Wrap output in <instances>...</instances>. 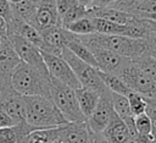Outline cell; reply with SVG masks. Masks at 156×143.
<instances>
[{"instance_id": "obj_1", "label": "cell", "mask_w": 156, "mask_h": 143, "mask_svg": "<svg viewBox=\"0 0 156 143\" xmlns=\"http://www.w3.org/2000/svg\"><path fill=\"white\" fill-rule=\"evenodd\" d=\"M12 89L23 97H44L50 99V76L38 68L20 62L11 77Z\"/></svg>"}, {"instance_id": "obj_2", "label": "cell", "mask_w": 156, "mask_h": 143, "mask_svg": "<svg viewBox=\"0 0 156 143\" xmlns=\"http://www.w3.org/2000/svg\"><path fill=\"white\" fill-rule=\"evenodd\" d=\"M78 37L87 46H99L108 49L129 60H134L144 54H147L146 39H133L124 35H108L100 33Z\"/></svg>"}, {"instance_id": "obj_3", "label": "cell", "mask_w": 156, "mask_h": 143, "mask_svg": "<svg viewBox=\"0 0 156 143\" xmlns=\"http://www.w3.org/2000/svg\"><path fill=\"white\" fill-rule=\"evenodd\" d=\"M24 101L26 122L33 130L55 128L68 122L51 99L44 97H24Z\"/></svg>"}, {"instance_id": "obj_4", "label": "cell", "mask_w": 156, "mask_h": 143, "mask_svg": "<svg viewBox=\"0 0 156 143\" xmlns=\"http://www.w3.org/2000/svg\"><path fill=\"white\" fill-rule=\"evenodd\" d=\"M50 99L68 122L87 121L83 116L74 89L50 77Z\"/></svg>"}, {"instance_id": "obj_5", "label": "cell", "mask_w": 156, "mask_h": 143, "mask_svg": "<svg viewBox=\"0 0 156 143\" xmlns=\"http://www.w3.org/2000/svg\"><path fill=\"white\" fill-rule=\"evenodd\" d=\"M67 64L71 66L73 73L76 75L77 79L79 81L82 87L93 89L95 92H98L99 94H102L105 92H107L108 89L105 87L102 79L99 76V70L90 66L89 64L84 62L83 60L78 59L73 53H71L67 48H63L62 50V55H61Z\"/></svg>"}, {"instance_id": "obj_6", "label": "cell", "mask_w": 156, "mask_h": 143, "mask_svg": "<svg viewBox=\"0 0 156 143\" xmlns=\"http://www.w3.org/2000/svg\"><path fill=\"white\" fill-rule=\"evenodd\" d=\"M133 92L145 98H156V82L144 73L132 60L117 75Z\"/></svg>"}, {"instance_id": "obj_7", "label": "cell", "mask_w": 156, "mask_h": 143, "mask_svg": "<svg viewBox=\"0 0 156 143\" xmlns=\"http://www.w3.org/2000/svg\"><path fill=\"white\" fill-rule=\"evenodd\" d=\"M40 53L50 77L71 87L72 89H77L82 87L76 75L73 73L71 66L67 64V61L62 56H56L45 51H40Z\"/></svg>"}, {"instance_id": "obj_8", "label": "cell", "mask_w": 156, "mask_h": 143, "mask_svg": "<svg viewBox=\"0 0 156 143\" xmlns=\"http://www.w3.org/2000/svg\"><path fill=\"white\" fill-rule=\"evenodd\" d=\"M7 39L11 43L12 48L15 49L16 54L18 55V57L22 62L28 64L44 73H48L41 53L37 46H34L28 40H26L23 37H21L17 33H13V32L7 33Z\"/></svg>"}, {"instance_id": "obj_9", "label": "cell", "mask_w": 156, "mask_h": 143, "mask_svg": "<svg viewBox=\"0 0 156 143\" xmlns=\"http://www.w3.org/2000/svg\"><path fill=\"white\" fill-rule=\"evenodd\" d=\"M20 62L21 60L9 39H2V44L0 46V92L12 89L11 77Z\"/></svg>"}, {"instance_id": "obj_10", "label": "cell", "mask_w": 156, "mask_h": 143, "mask_svg": "<svg viewBox=\"0 0 156 143\" xmlns=\"http://www.w3.org/2000/svg\"><path fill=\"white\" fill-rule=\"evenodd\" d=\"M112 114H113V106H112V100H111V92L107 90L100 94V99L93 114L87 120L88 126L94 133L101 134L107 127Z\"/></svg>"}, {"instance_id": "obj_11", "label": "cell", "mask_w": 156, "mask_h": 143, "mask_svg": "<svg viewBox=\"0 0 156 143\" xmlns=\"http://www.w3.org/2000/svg\"><path fill=\"white\" fill-rule=\"evenodd\" d=\"M98 64V70L101 72L106 73H112V75H118L121 70L130 62L129 59L112 51L108 49L99 48V46H88Z\"/></svg>"}, {"instance_id": "obj_12", "label": "cell", "mask_w": 156, "mask_h": 143, "mask_svg": "<svg viewBox=\"0 0 156 143\" xmlns=\"http://www.w3.org/2000/svg\"><path fill=\"white\" fill-rule=\"evenodd\" d=\"M33 26L40 32L61 26V20L57 13L56 0H40L37 4V12Z\"/></svg>"}, {"instance_id": "obj_13", "label": "cell", "mask_w": 156, "mask_h": 143, "mask_svg": "<svg viewBox=\"0 0 156 143\" xmlns=\"http://www.w3.org/2000/svg\"><path fill=\"white\" fill-rule=\"evenodd\" d=\"M0 109H2L15 122V125L26 122L24 97L13 89L0 92Z\"/></svg>"}, {"instance_id": "obj_14", "label": "cell", "mask_w": 156, "mask_h": 143, "mask_svg": "<svg viewBox=\"0 0 156 143\" xmlns=\"http://www.w3.org/2000/svg\"><path fill=\"white\" fill-rule=\"evenodd\" d=\"M93 134L87 121L67 122L60 126V138L66 143H91Z\"/></svg>"}, {"instance_id": "obj_15", "label": "cell", "mask_w": 156, "mask_h": 143, "mask_svg": "<svg viewBox=\"0 0 156 143\" xmlns=\"http://www.w3.org/2000/svg\"><path fill=\"white\" fill-rule=\"evenodd\" d=\"M41 34L44 39V49L40 51H45V53H49L56 56H61L63 48H66L69 32L62 26H58V27L50 28Z\"/></svg>"}, {"instance_id": "obj_16", "label": "cell", "mask_w": 156, "mask_h": 143, "mask_svg": "<svg viewBox=\"0 0 156 143\" xmlns=\"http://www.w3.org/2000/svg\"><path fill=\"white\" fill-rule=\"evenodd\" d=\"M56 7L62 27L79 18L88 17V9L80 5L77 0H56Z\"/></svg>"}, {"instance_id": "obj_17", "label": "cell", "mask_w": 156, "mask_h": 143, "mask_svg": "<svg viewBox=\"0 0 156 143\" xmlns=\"http://www.w3.org/2000/svg\"><path fill=\"white\" fill-rule=\"evenodd\" d=\"M110 143H129L132 141V134L124 123V121L113 111L111 120L101 133Z\"/></svg>"}, {"instance_id": "obj_18", "label": "cell", "mask_w": 156, "mask_h": 143, "mask_svg": "<svg viewBox=\"0 0 156 143\" xmlns=\"http://www.w3.org/2000/svg\"><path fill=\"white\" fill-rule=\"evenodd\" d=\"M88 17H99L107 21H111L117 24L128 26L133 21V15L129 12H124L122 10H117L113 7H102V9H88Z\"/></svg>"}, {"instance_id": "obj_19", "label": "cell", "mask_w": 156, "mask_h": 143, "mask_svg": "<svg viewBox=\"0 0 156 143\" xmlns=\"http://www.w3.org/2000/svg\"><path fill=\"white\" fill-rule=\"evenodd\" d=\"M76 93V98L79 105V109L83 114V116L85 117V120L89 119V116L93 114L99 99H100V94L93 89L85 88V87H80L74 89Z\"/></svg>"}, {"instance_id": "obj_20", "label": "cell", "mask_w": 156, "mask_h": 143, "mask_svg": "<svg viewBox=\"0 0 156 143\" xmlns=\"http://www.w3.org/2000/svg\"><path fill=\"white\" fill-rule=\"evenodd\" d=\"M66 48H67L71 53H73L78 59H80V60H83L84 62L89 64L90 66L98 68V64H96V60H95V57H94L91 50L79 39L78 35H76V34H73V33L69 32Z\"/></svg>"}, {"instance_id": "obj_21", "label": "cell", "mask_w": 156, "mask_h": 143, "mask_svg": "<svg viewBox=\"0 0 156 143\" xmlns=\"http://www.w3.org/2000/svg\"><path fill=\"white\" fill-rule=\"evenodd\" d=\"M12 15L15 20L29 23L33 26L34 18H35V12H37V4L30 1V0H22L18 4H12L11 5Z\"/></svg>"}, {"instance_id": "obj_22", "label": "cell", "mask_w": 156, "mask_h": 143, "mask_svg": "<svg viewBox=\"0 0 156 143\" xmlns=\"http://www.w3.org/2000/svg\"><path fill=\"white\" fill-rule=\"evenodd\" d=\"M60 138V127L48 130H34L24 136L18 143H52Z\"/></svg>"}, {"instance_id": "obj_23", "label": "cell", "mask_w": 156, "mask_h": 143, "mask_svg": "<svg viewBox=\"0 0 156 143\" xmlns=\"http://www.w3.org/2000/svg\"><path fill=\"white\" fill-rule=\"evenodd\" d=\"M91 22L95 28V33L100 34H108V35H124L127 37L128 27L123 24H117L111 21L99 18V17H90Z\"/></svg>"}, {"instance_id": "obj_24", "label": "cell", "mask_w": 156, "mask_h": 143, "mask_svg": "<svg viewBox=\"0 0 156 143\" xmlns=\"http://www.w3.org/2000/svg\"><path fill=\"white\" fill-rule=\"evenodd\" d=\"M99 76L102 79L105 87L112 93H117V94H122V95L127 97L132 92V89L128 88V86L117 75H112V73H106V72L99 71Z\"/></svg>"}, {"instance_id": "obj_25", "label": "cell", "mask_w": 156, "mask_h": 143, "mask_svg": "<svg viewBox=\"0 0 156 143\" xmlns=\"http://www.w3.org/2000/svg\"><path fill=\"white\" fill-rule=\"evenodd\" d=\"M111 100H112L113 111L122 120L133 117V114H132L130 106H129V101H128V98L126 95H122V94H117V93H112L111 92Z\"/></svg>"}, {"instance_id": "obj_26", "label": "cell", "mask_w": 156, "mask_h": 143, "mask_svg": "<svg viewBox=\"0 0 156 143\" xmlns=\"http://www.w3.org/2000/svg\"><path fill=\"white\" fill-rule=\"evenodd\" d=\"M63 28H66L68 32H71L76 35H88V34L95 33V28H94V24H93L90 17L79 18V20L65 26Z\"/></svg>"}, {"instance_id": "obj_27", "label": "cell", "mask_w": 156, "mask_h": 143, "mask_svg": "<svg viewBox=\"0 0 156 143\" xmlns=\"http://www.w3.org/2000/svg\"><path fill=\"white\" fill-rule=\"evenodd\" d=\"M144 73H146L151 79L156 82V60L149 54H144L140 57L132 60Z\"/></svg>"}, {"instance_id": "obj_28", "label": "cell", "mask_w": 156, "mask_h": 143, "mask_svg": "<svg viewBox=\"0 0 156 143\" xmlns=\"http://www.w3.org/2000/svg\"><path fill=\"white\" fill-rule=\"evenodd\" d=\"M128 101H129V106H130V111L133 114V116H138L140 114H144L145 112V109H146V100H145V97L140 95L139 93H135V92H130L128 95Z\"/></svg>"}, {"instance_id": "obj_29", "label": "cell", "mask_w": 156, "mask_h": 143, "mask_svg": "<svg viewBox=\"0 0 156 143\" xmlns=\"http://www.w3.org/2000/svg\"><path fill=\"white\" fill-rule=\"evenodd\" d=\"M134 123H135V130L138 133L151 134V120L145 112L138 116H134Z\"/></svg>"}, {"instance_id": "obj_30", "label": "cell", "mask_w": 156, "mask_h": 143, "mask_svg": "<svg viewBox=\"0 0 156 143\" xmlns=\"http://www.w3.org/2000/svg\"><path fill=\"white\" fill-rule=\"evenodd\" d=\"M20 136L15 126L0 128V143H18Z\"/></svg>"}, {"instance_id": "obj_31", "label": "cell", "mask_w": 156, "mask_h": 143, "mask_svg": "<svg viewBox=\"0 0 156 143\" xmlns=\"http://www.w3.org/2000/svg\"><path fill=\"white\" fill-rule=\"evenodd\" d=\"M141 0H116L111 6L108 7H113V9H117V10H122L124 12H132L136 5L140 2Z\"/></svg>"}, {"instance_id": "obj_32", "label": "cell", "mask_w": 156, "mask_h": 143, "mask_svg": "<svg viewBox=\"0 0 156 143\" xmlns=\"http://www.w3.org/2000/svg\"><path fill=\"white\" fill-rule=\"evenodd\" d=\"M136 12L155 13L156 12V0H141L130 13H136Z\"/></svg>"}, {"instance_id": "obj_33", "label": "cell", "mask_w": 156, "mask_h": 143, "mask_svg": "<svg viewBox=\"0 0 156 143\" xmlns=\"http://www.w3.org/2000/svg\"><path fill=\"white\" fill-rule=\"evenodd\" d=\"M0 16L7 22V26L12 23L13 15L11 10V4L7 0H0Z\"/></svg>"}, {"instance_id": "obj_34", "label": "cell", "mask_w": 156, "mask_h": 143, "mask_svg": "<svg viewBox=\"0 0 156 143\" xmlns=\"http://www.w3.org/2000/svg\"><path fill=\"white\" fill-rule=\"evenodd\" d=\"M11 126H15V122L12 121V119L2 109H0V128L11 127Z\"/></svg>"}, {"instance_id": "obj_35", "label": "cell", "mask_w": 156, "mask_h": 143, "mask_svg": "<svg viewBox=\"0 0 156 143\" xmlns=\"http://www.w3.org/2000/svg\"><path fill=\"white\" fill-rule=\"evenodd\" d=\"M132 141L133 143H154L155 142L152 134H141V133H136L132 138Z\"/></svg>"}, {"instance_id": "obj_36", "label": "cell", "mask_w": 156, "mask_h": 143, "mask_svg": "<svg viewBox=\"0 0 156 143\" xmlns=\"http://www.w3.org/2000/svg\"><path fill=\"white\" fill-rule=\"evenodd\" d=\"M146 42H147V54L156 60V38L150 34Z\"/></svg>"}, {"instance_id": "obj_37", "label": "cell", "mask_w": 156, "mask_h": 143, "mask_svg": "<svg viewBox=\"0 0 156 143\" xmlns=\"http://www.w3.org/2000/svg\"><path fill=\"white\" fill-rule=\"evenodd\" d=\"M116 0H94L90 7L94 9H102V7H108L111 6Z\"/></svg>"}, {"instance_id": "obj_38", "label": "cell", "mask_w": 156, "mask_h": 143, "mask_svg": "<svg viewBox=\"0 0 156 143\" xmlns=\"http://www.w3.org/2000/svg\"><path fill=\"white\" fill-rule=\"evenodd\" d=\"M0 37L2 39L7 38V22L0 16Z\"/></svg>"}, {"instance_id": "obj_39", "label": "cell", "mask_w": 156, "mask_h": 143, "mask_svg": "<svg viewBox=\"0 0 156 143\" xmlns=\"http://www.w3.org/2000/svg\"><path fill=\"white\" fill-rule=\"evenodd\" d=\"M91 143H110L102 134H99V133H94L93 134V142Z\"/></svg>"}, {"instance_id": "obj_40", "label": "cell", "mask_w": 156, "mask_h": 143, "mask_svg": "<svg viewBox=\"0 0 156 143\" xmlns=\"http://www.w3.org/2000/svg\"><path fill=\"white\" fill-rule=\"evenodd\" d=\"M80 5H83L84 7H87V9H89L90 6H91V4H93V1L94 0H77Z\"/></svg>"}, {"instance_id": "obj_41", "label": "cell", "mask_w": 156, "mask_h": 143, "mask_svg": "<svg viewBox=\"0 0 156 143\" xmlns=\"http://www.w3.org/2000/svg\"><path fill=\"white\" fill-rule=\"evenodd\" d=\"M7 1H9V2L12 5V4H18V2H21L22 0H7Z\"/></svg>"}, {"instance_id": "obj_42", "label": "cell", "mask_w": 156, "mask_h": 143, "mask_svg": "<svg viewBox=\"0 0 156 143\" xmlns=\"http://www.w3.org/2000/svg\"><path fill=\"white\" fill-rule=\"evenodd\" d=\"M52 143H66V142H65V141H62L61 138H58V139H56V141H54Z\"/></svg>"}, {"instance_id": "obj_43", "label": "cell", "mask_w": 156, "mask_h": 143, "mask_svg": "<svg viewBox=\"0 0 156 143\" xmlns=\"http://www.w3.org/2000/svg\"><path fill=\"white\" fill-rule=\"evenodd\" d=\"M151 35L156 38V29H152V31H151Z\"/></svg>"}, {"instance_id": "obj_44", "label": "cell", "mask_w": 156, "mask_h": 143, "mask_svg": "<svg viewBox=\"0 0 156 143\" xmlns=\"http://www.w3.org/2000/svg\"><path fill=\"white\" fill-rule=\"evenodd\" d=\"M30 1H33V2H35V4H38L40 0H30Z\"/></svg>"}, {"instance_id": "obj_45", "label": "cell", "mask_w": 156, "mask_h": 143, "mask_svg": "<svg viewBox=\"0 0 156 143\" xmlns=\"http://www.w3.org/2000/svg\"><path fill=\"white\" fill-rule=\"evenodd\" d=\"M1 44H2V38L0 37V46H1Z\"/></svg>"}, {"instance_id": "obj_46", "label": "cell", "mask_w": 156, "mask_h": 143, "mask_svg": "<svg viewBox=\"0 0 156 143\" xmlns=\"http://www.w3.org/2000/svg\"><path fill=\"white\" fill-rule=\"evenodd\" d=\"M129 143H133V141H130V142H129Z\"/></svg>"}, {"instance_id": "obj_47", "label": "cell", "mask_w": 156, "mask_h": 143, "mask_svg": "<svg viewBox=\"0 0 156 143\" xmlns=\"http://www.w3.org/2000/svg\"><path fill=\"white\" fill-rule=\"evenodd\" d=\"M154 139H155V138H154ZM154 143H156V139H155V142H154Z\"/></svg>"}, {"instance_id": "obj_48", "label": "cell", "mask_w": 156, "mask_h": 143, "mask_svg": "<svg viewBox=\"0 0 156 143\" xmlns=\"http://www.w3.org/2000/svg\"><path fill=\"white\" fill-rule=\"evenodd\" d=\"M155 139H156V138H155Z\"/></svg>"}]
</instances>
